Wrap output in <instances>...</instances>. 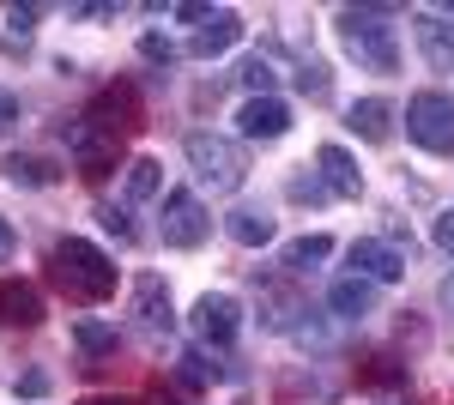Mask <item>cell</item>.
Here are the masks:
<instances>
[{
	"instance_id": "obj_1",
	"label": "cell",
	"mask_w": 454,
	"mask_h": 405,
	"mask_svg": "<svg viewBox=\"0 0 454 405\" xmlns=\"http://www.w3.org/2000/svg\"><path fill=\"white\" fill-rule=\"evenodd\" d=\"M49 278H55V291L67 297V303L79 308H98L115 297V261H109L98 242H85V237H61L55 248H49Z\"/></svg>"
},
{
	"instance_id": "obj_2",
	"label": "cell",
	"mask_w": 454,
	"mask_h": 405,
	"mask_svg": "<svg viewBox=\"0 0 454 405\" xmlns=\"http://www.w3.org/2000/svg\"><path fill=\"white\" fill-rule=\"evenodd\" d=\"M394 12L387 6H340V43H346V55L357 67L370 73H394L400 67V49H394V25H387Z\"/></svg>"
},
{
	"instance_id": "obj_3",
	"label": "cell",
	"mask_w": 454,
	"mask_h": 405,
	"mask_svg": "<svg viewBox=\"0 0 454 405\" xmlns=\"http://www.w3.org/2000/svg\"><path fill=\"white\" fill-rule=\"evenodd\" d=\"M182 152H188V169H194V182L212 188V194H237L248 182V158L237 139L212 134V128H194V134L182 139Z\"/></svg>"
},
{
	"instance_id": "obj_4",
	"label": "cell",
	"mask_w": 454,
	"mask_h": 405,
	"mask_svg": "<svg viewBox=\"0 0 454 405\" xmlns=\"http://www.w3.org/2000/svg\"><path fill=\"white\" fill-rule=\"evenodd\" d=\"M406 139L424 145V152H454V97L449 91L406 97Z\"/></svg>"
},
{
	"instance_id": "obj_5",
	"label": "cell",
	"mask_w": 454,
	"mask_h": 405,
	"mask_svg": "<svg viewBox=\"0 0 454 405\" xmlns=\"http://www.w3.org/2000/svg\"><path fill=\"white\" fill-rule=\"evenodd\" d=\"M158 237H164V248H200V242L212 237V218H207V206H200L194 188H170V194H164Z\"/></svg>"
},
{
	"instance_id": "obj_6",
	"label": "cell",
	"mask_w": 454,
	"mask_h": 405,
	"mask_svg": "<svg viewBox=\"0 0 454 405\" xmlns=\"http://www.w3.org/2000/svg\"><path fill=\"white\" fill-rule=\"evenodd\" d=\"M128 315H134V333H140V339H152V345L170 339L176 333L170 284H164L158 272H140V278H134V308H128Z\"/></svg>"
},
{
	"instance_id": "obj_7",
	"label": "cell",
	"mask_w": 454,
	"mask_h": 405,
	"mask_svg": "<svg viewBox=\"0 0 454 405\" xmlns=\"http://www.w3.org/2000/svg\"><path fill=\"white\" fill-rule=\"evenodd\" d=\"M188 327H194L200 345H218V351H224L231 339L243 333V303H237L231 291H207L200 303L188 308Z\"/></svg>"
},
{
	"instance_id": "obj_8",
	"label": "cell",
	"mask_w": 454,
	"mask_h": 405,
	"mask_svg": "<svg viewBox=\"0 0 454 405\" xmlns=\"http://www.w3.org/2000/svg\"><path fill=\"white\" fill-rule=\"evenodd\" d=\"M346 261L357 278H370V284H394V278H406V261H412V248H400L394 237H357L346 248Z\"/></svg>"
},
{
	"instance_id": "obj_9",
	"label": "cell",
	"mask_w": 454,
	"mask_h": 405,
	"mask_svg": "<svg viewBox=\"0 0 454 405\" xmlns=\"http://www.w3.org/2000/svg\"><path fill=\"white\" fill-rule=\"evenodd\" d=\"M79 121H91V128H104V134H115V139H128L134 128H140V91H134V85H104Z\"/></svg>"
},
{
	"instance_id": "obj_10",
	"label": "cell",
	"mask_w": 454,
	"mask_h": 405,
	"mask_svg": "<svg viewBox=\"0 0 454 405\" xmlns=\"http://www.w3.org/2000/svg\"><path fill=\"white\" fill-rule=\"evenodd\" d=\"M67 152H73V164H79V175H109L115 169V158H121V139L104 134V128H91V121H73L67 128Z\"/></svg>"
},
{
	"instance_id": "obj_11",
	"label": "cell",
	"mask_w": 454,
	"mask_h": 405,
	"mask_svg": "<svg viewBox=\"0 0 454 405\" xmlns=\"http://www.w3.org/2000/svg\"><path fill=\"white\" fill-rule=\"evenodd\" d=\"M237 134L261 139V145L285 139V134H291V103H285V97H248L243 109H237Z\"/></svg>"
},
{
	"instance_id": "obj_12",
	"label": "cell",
	"mask_w": 454,
	"mask_h": 405,
	"mask_svg": "<svg viewBox=\"0 0 454 405\" xmlns=\"http://www.w3.org/2000/svg\"><path fill=\"white\" fill-rule=\"evenodd\" d=\"M412 36H419V55L436 73H454V19H442L436 6H424L412 19Z\"/></svg>"
},
{
	"instance_id": "obj_13",
	"label": "cell",
	"mask_w": 454,
	"mask_h": 405,
	"mask_svg": "<svg viewBox=\"0 0 454 405\" xmlns=\"http://www.w3.org/2000/svg\"><path fill=\"white\" fill-rule=\"evenodd\" d=\"M315 175H321V188L340 194V200H357V194H364V169H357V158H351L346 145H321V152H315Z\"/></svg>"
},
{
	"instance_id": "obj_14",
	"label": "cell",
	"mask_w": 454,
	"mask_h": 405,
	"mask_svg": "<svg viewBox=\"0 0 454 405\" xmlns=\"http://www.w3.org/2000/svg\"><path fill=\"white\" fill-rule=\"evenodd\" d=\"M237 36H243V12H231V6H212L207 25L188 36V55H194V61H212V55H224Z\"/></svg>"
},
{
	"instance_id": "obj_15",
	"label": "cell",
	"mask_w": 454,
	"mask_h": 405,
	"mask_svg": "<svg viewBox=\"0 0 454 405\" xmlns=\"http://www.w3.org/2000/svg\"><path fill=\"white\" fill-rule=\"evenodd\" d=\"M376 303H382V291H376L370 278H357V272H346V278L327 284V308H333L340 321H370Z\"/></svg>"
},
{
	"instance_id": "obj_16",
	"label": "cell",
	"mask_w": 454,
	"mask_h": 405,
	"mask_svg": "<svg viewBox=\"0 0 454 405\" xmlns=\"http://www.w3.org/2000/svg\"><path fill=\"white\" fill-rule=\"evenodd\" d=\"M224 237L237 242V248H267V242L279 237V218L267 206H231L224 212Z\"/></svg>"
},
{
	"instance_id": "obj_17",
	"label": "cell",
	"mask_w": 454,
	"mask_h": 405,
	"mask_svg": "<svg viewBox=\"0 0 454 405\" xmlns=\"http://www.w3.org/2000/svg\"><path fill=\"white\" fill-rule=\"evenodd\" d=\"M346 128L364 139V145H387V139H394V103L387 97H357L346 109Z\"/></svg>"
},
{
	"instance_id": "obj_18",
	"label": "cell",
	"mask_w": 454,
	"mask_h": 405,
	"mask_svg": "<svg viewBox=\"0 0 454 405\" xmlns=\"http://www.w3.org/2000/svg\"><path fill=\"white\" fill-rule=\"evenodd\" d=\"M49 308H43V291L25 284V278H0V321L6 327H36Z\"/></svg>"
},
{
	"instance_id": "obj_19",
	"label": "cell",
	"mask_w": 454,
	"mask_h": 405,
	"mask_svg": "<svg viewBox=\"0 0 454 405\" xmlns=\"http://www.w3.org/2000/svg\"><path fill=\"white\" fill-rule=\"evenodd\" d=\"M0 175H6V182H19V188H55L67 169L55 164V158H43V152H12V158L0 164Z\"/></svg>"
},
{
	"instance_id": "obj_20",
	"label": "cell",
	"mask_w": 454,
	"mask_h": 405,
	"mask_svg": "<svg viewBox=\"0 0 454 405\" xmlns=\"http://www.w3.org/2000/svg\"><path fill=\"white\" fill-rule=\"evenodd\" d=\"M164 194V164L158 158H134V164L121 169V200L128 206H145Z\"/></svg>"
},
{
	"instance_id": "obj_21",
	"label": "cell",
	"mask_w": 454,
	"mask_h": 405,
	"mask_svg": "<svg viewBox=\"0 0 454 405\" xmlns=\"http://www.w3.org/2000/svg\"><path fill=\"white\" fill-rule=\"evenodd\" d=\"M73 345H79V357H85V363H98V357H115L121 333L104 327V321H91V315H79V321H73Z\"/></svg>"
},
{
	"instance_id": "obj_22",
	"label": "cell",
	"mask_w": 454,
	"mask_h": 405,
	"mask_svg": "<svg viewBox=\"0 0 454 405\" xmlns=\"http://www.w3.org/2000/svg\"><path fill=\"white\" fill-rule=\"evenodd\" d=\"M327 254H333V237H321V230H315V237H297V242H285V267L291 272H309V267H321V261H327Z\"/></svg>"
},
{
	"instance_id": "obj_23",
	"label": "cell",
	"mask_w": 454,
	"mask_h": 405,
	"mask_svg": "<svg viewBox=\"0 0 454 405\" xmlns=\"http://www.w3.org/2000/svg\"><path fill=\"white\" fill-rule=\"evenodd\" d=\"M218 375H224V370L212 363L207 351H182V357H176V381H182L188 393H200V387H212Z\"/></svg>"
},
{
	"instance_id": "obj_24",
	"label": "cell",
	"mask_w": 454,
	"mask_h": 405,
	"mask_svg": "<svg viewBox=\"0 0 454 405\" xmlns=\"http://www.w3.org/2000/svg\"><path fill=\"white\" fill-rule=\"evenodd\" d=\"M297 91H303L309 103L333 97V73H327V61H303V67H297Z\"/></svg>"
},
{
	"instance_id": "obj_25",
	"label": "cell",
	"mask_w": 454,
	"mask_h": 405,
	"mask_svg": "<svg viewBox=\"0 0 454 405\" xmlns=\"http://www.w3.org/2000/svg\"><path fill=\"white\" fill-rule=\"evenodd\" d=\"M237 79L248 85V97H273V79H279V73H273V61H267V55H248Z\"/></svg>"
},
{
	"instance_id": "obj_26",
	"label": "cell",
	"mask_w": 454,
	"mask_h": 405,
	"mask_svg": "<svg viewBox=\"0 0 454 405\" xmlns=\"http://www.w3.org/2000/svg\"><path fill=\"white\" fill-rule=\"evenodd\" d=\"M176 55H182V49H176L170 36H158V31L140 36V61H152V67H176Z\"/></svg>"
},
{
	"instance_id": "obj_27",
	"label": "cell",
	"mask_w": 454,
	"mask_h": 405,
	"mask_svg": "<svg viewBox=\"0 0 454 405\" xmlns=\"http://www.w3.org/2000/svg\"><path fill=\"white\" fill-rule=\"evenodd\" d=\"M36 19H43V6H6V25H12V49H25V36L36 31Z\"/></svg>"
},
{
	"instance_id": "obj_28",
	"label": "cell",
	"mask_w": 454,
	"mask_h": 405,
	"mask_svg": "<svg viewBox=\"0 0 454 405\" xmlns=\"http://www.w3.org/2000/svg\"><path fill=\"white\" fill-rule=\"evenodd\" d=\"M98 224H104L115 242H134V218H128V206H104V212H98Z\"/></svg>"
},
{
	"instance_id": "obj_29",
	"label": "cell",
	"mask_w": 454,
	"mask_h": 405,
	"mask_svg": "<svg viewBox=\"0 0 454 405\" xmlns=\"http://www.w3.org/2000/svg\"><path fill=\"white\" fill-rule=\"evenodd\" d=\"M12 387H19V400H49V387H55V381H49V370H25Z\"/></svg>"
},
{
	"instance_id": "obj_30",
	"label": "cell",
	"mask_w": 454,
	"mask_h": 405,
	"mask_svg": "<svg viewBox=\"0 0 454 405\" xmlns=\"http://www.w3.org/2000/svg\"><path fill=\"white\" fill-rule=\"evenodd\" d=\"M370 381H376V387H406L412 375H406V363H394V357H376V370H370Z\"/></svg>"
},
{
	"instance_id": "obj_31",
	"label": "cell",
	"mask_w": 454,
	"mask_h": 405,
	"mask_svg": "<svg viewBox=\"0 0 454 405\" xmlns=\"http://www.w3.org/2000/svg\"><path fill=\"white\" fill-rule=\"evenodd\" d=\"M291 200H309V206H321V200H327V188H321V175H315V169L291 182Z\"/></svg>"
},
{
	"instance_id": "obj_32",
	"label": "cell",
	"mask_w": 454,
	"mask_h": 405,
	"mask_svg": "<svg viewBox=\"0 0 454 405\" xmlns=\"http://www.w3.org/2000/svg\"><path fill=\"white\" fill-rule=\"evenodd\" d=\"M430 242H436L442 254H454V212H436V224H430Z\"/></svg>"
},
{
	"instance_id": "obj_33",
	"label": "cell",
	"mask_w": 454,
	"mask_h": 405,
	"mask_svg": "<svg viewBox=\"0 0 454 405\" xmlns=\"http://www.w3.org/2000/svg\"><path fill=\"white\" fill-rule=\"evenodd\" d=\"M12 248H19V230H12V224H6V218H0V267H6V261H12Z\"/></svg>"
},
{
	"instance_id": "obj_34",
	"label": "cell",
	"mask_w": 454,
	"mask_h": 405,
	"mask_svg": "<svg viewBox=\"0 0 454 405\" xmlns=\"http://www.w3.org/2000/svg\"><path fill=\"white\" fill-rule=\"evenodd\" d=\"M12 121H19V97H12V91H0V128H12Z\"/></svg>"
},
{
	"instance_id": "obj_35",
	"label": "cell",
	"mask_w": 454,
	"mask_h": 405,
	"mask_svg": "<svg viewBox=\"0 0 454 405\" xmlns=\"http://www.w3.org/2000/svg\"><path fill=\"white\" fill-rule=\"evenodd\" d=\"M79 405H140V400H128V393H91V400H79Z\"/></svg>"
},
{
	"instance_id": "obj_36",
	"label": "cell",
	"mask_w": 454,
	"mask_h": 405,
	"mask_svg": "<svg viewBox=\"0 0 454 405\" xmlns=\"http://www.w3.org/2000/svg\"><path fill=\"white\" fill-rule=\"evenodd\" d=\"M442 308H449V315H454V272H449V278H442Z\"/></svg>"
},
{
	"instance_id": "obj_37",
	"label": "cell",
	"mask_w": 454,
	"mask_h": 405,
	"mask_svg": "<svg viewBox=\"0 0 454 405\" xmlns=\"http://www.w3.org/2000/svg\"><path fill=\"white\" fill-rule=\"evenodd\" d=\"M152 405H182V400H176V393H164V387H158V393H152Z\"/></svg>"
},
{
	"instance_id": "obj_38",
	"label": "cell",
	"mask_w": 454,
	"mask_h": 405,
	"mask_svg": "<svg viewBox=\"0 0 454 405\" xmlns=\"http://www.w3.org/2000/svg\"><path fill=\"white\" fill-rule=\"evenodd\" d=\"M436 12H442V19H454V0H449V6H436Z\"/></svg>"
}]
</instances>
